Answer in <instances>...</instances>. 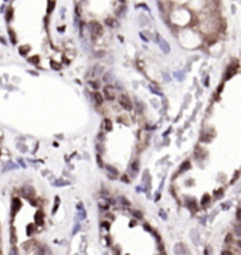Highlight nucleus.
Returning a JSON list of instances; mask_svg holds the SVG:
<instances>
[{"label":"nucleus","instance_id":"nucleus-1","mask_svg":"<svg viewBox=\"0 0 241 255\" xmlns=\"http://www.w3.org/2000/svg\"><path fill=\"white\" fill-rule=\"evenodd\" d=\"M88 31H89V34H91V38L97 40V38H99L102 34H104V27H102V24L98 23V21H91V23L88 24Z\"/></svg>","mask_w":241,"mask_h":255},{"label":"nucleus","instance_id":"nucleus-26","mask_svg":"<svg viewBox=\"0 0 241 255\" xmlns=\"http://www.w3.org/2000/svg\"><path fill=\"white\" fill-rule=\"evenodd\" d=\"M132 215H133L136 220H139V218H143V214H142V211H139V210H132Z\"/></svg>","mask_w":241,"mask_h":255},{"label":"nucleus","instance_id":"nucleus-3","mask_svg":"<svg viewBox=\"0 0 241 255\" xmlns=\"http://www.w3.org/2000/svg\"><path fill=\"white\" fill-rule=\"evenodd\" d=\"M119 105H120V108L125 109V111H132V108H133L132 99H130L126 94H122L119 97Z\"/></svg>","mask_w":241,"mask_h":255},{"label":"nucleus","instance_id":"nucleus-28","mask_svg":"<svg viewBox=\"0 0 241 255\" xmlns=\"http://www.w3.org/2000/svg\"><path fill=\"white\" fill-rule=\"evenodd\" d=\"M58 206H60V197H56V200H54V207H53V211H51V213L56 214L57 213V209H58Z\"/></svg>","mask_w":241,"mask_h":255},{"label":"nucleus","instance_id":"nucleus-20","mask_svg":"<svg viewBox=\"0 0 241 255\" xmlns=\"http://www.w3.org/2000/svg\"><path fill=\"white\" fill-rule=\"evenodd\" d=\"M9 36H10V43L11 44H16L17 43V38H16V33L11 30V28H9Z\"/></svg>","mask_w":241,"mask_h":255},{"label":"nucleus","instance_id":"nucleus-33","mask_svg":"<svg viewBox=\"0 0 241 255\" xmlns=\"http://www.w3.org/2000/svg\"><path fill=\"white\" fill-rule=\"evenodd\" d=\"M34 227H37V225H36V224H30V225H27V230H28L27 234H28V235H31L33 232H34V230H33Z\"/></svg>","mask_w":241,"mask_h":255},{"label":"nucleus","instance_id":"nucleus-18","mask_svg":"<svg viewBox=\"0 0 241 255\" xmlns=\"http://www.w3.org/2000/svg\"><path fill=\"white\" fill-rule=\"evenodd\" d=\"M89 87L94 89V91H98V89L101 88V81H98V79H94V81H89Z\"/></svg>","mask_w":241,"mask_h":255},{"label":"nucleus","instance_id":"nucleus-34","mask_svg":"<svg viewBox=\"0 0 241 255\" xmlns=\"http://www.w3.org/2000/svg\"><path fill=\"white\" fill-rule=\"evenodd\" d=\"M209 200H210V196L206 194V196H204V199L201 200V206H206V204L209 203Z\"/></svg>","mask_w":241,"mask_h":255},{"label":"nucleus","instance_id":"nucleus-41","mask_svg":"<svg viewBox=\"0 0 241 255\" xmlns=\"http://www.w3.org/2000/svg\"><path fill=\"white\" fill-rule=\"evenodd\" d=\"M143 227H145V230H146V231H152V228H150V225H148V224H145Z\"/></svg>","mask_w":241,"mask_h":255},{"label":"nucleus","instance_id":"nucleus-7","mask_svg":"<svg viewBox=\"0 0 241 255\" xmlns=\"http://www.w3.org/2000/svg\"><path fill=\"white\" fill-rule=\"evenodd\" d=\"M156 37H158V38H156V41H158L159 47L162 48V51L165 53V54H169V53H170V46L167 44V41L162 37V36H159V34L156 36Z\"/></svg>","mask_w":241,"mask_h":255},{"label":"nucleus","instance_id":"nucleus-13","mask_svg":"<svg viewBox=\"0 0 241 255\" xmlns=\"http://www.w3.org/2000/svg\"><path fill=\"white\" fill-rule=\"evenodd\" d=\"M102 128L107 130V132H111L112 130L114 125H112V121L109 119V118H104V119H102Z\"/></svg>","mask_w":241,"mask_h":255},{"label":"nucleus","instance_id":"nucleus-45","mask_svg":"<svg viewBox=\"0 0 241 255\" xmlns=\"http://www.w3.org/2000/svg\"><path fill=\"white\" fill-rule=\"evenodd\" d=\"M120 3H122V5H125V0H119Z\"/></svg>","mask_w":241,"mask_h":255},{"label":"nucleus","instance_id":"nucleus-10","mask_svg":"<svg viewBox=\"0 0 241 255\" xmlns=\"http://www.w3.org/2000/svg\"><path fill=\"white\" fill-rule=\"evenodd\" d=\"M104 169L107 170V174L109 179H116V176H118V169H116V167L111 166V164H105Z\"/></svg>","mask_w":241,"mask_h":255},{"label":"nucleus","instance_id":"nucleus-38","mask_svg":"<svg viewBox=\"0 0 241 255\" xmlns=\"http://www.w3.org/2000/svg\"><path fill=\"white\" fill-rule=\"evenodd\" d=\"M97 159H98V164H99V166H101V167H104V166H105V164L102 163V159H101V156H99V155H98V156H97Z\"/></svg>","mask_w":241,"mask_h":255},{"label":"nucleus","instance_id":"nucleus-24","mask_svg":"<svg viewBox=\"0 0 241 255\" xmlns=\"http://www.w3.org/2000/svg\"><path fill=\"white\" fill-rule=\"evenodd\" d=\"M187 169H190V162H189V160H186V162L180 166V169H179V173L185 172V170H187Z\"/></svg>","mask_w":241,"mask_h":255},{"label":"nucleus","instance_id":"nucleus-31","mask_svg":"<svg viewBox=\"0 0 241 255\" xmlns=\"http://www.w3.org/2000/svg\"><path fill=\"white\" fill-rule=\"evenodd\" d=\"M9 255H20V254H19V250H17V247H16V245H11Z\"/></svg>","mask_w":241,"mask_h":255},{"label":"nucleus","instance_id":"nucleus-40","mask_svg":"<svg viewBox=\"0 0 241 255\" xmlns=\"http://www.w3.org/2000/svg\"><path fill=\"white\" fill-rule=\"evenodd\" d=\"M159 214H160V215L163 217V220H166V214H165V211H163V210H160V211H159Z\"/></svg>","mask_w":241,"mask_h":255},{"label":"nucleus","instance_id":"nucleus-36","mask_svg":"<svg viewBox=\"0 0 241 255\" xmlns=\"http://www.w3.org/2000/svg\"><path fill=\"white\" fill-rule=\"evenodd\" d=\"M51 67H53L54 70H60V64H57V62H54V61H51Z\"/></svg>","mask_w":241,"mask_h":255},{"label":"nucleus","instance_id":"nucleus-43","mask_svg":"<svg viewBox=\"0 0 241 255\" xmlns=\"http://www.w3.org/2000/svg\"><path fill=\"white\" fill-rule=\"evenodd\" d=\"M114 255H119V247H116V251L114 252Z\"/></svg>","mask_w":241,"mask_h":255},{"label":"nucleus","instance_id":"nucleus-8","mask_svg":"<svg viewBox=\"0 0 241 255\" xmlns=\"http://www.w3.org/2000/svg\"><path fill=\"white\" fill-rule=\"evenodd\" d=\"M21 191H23L24 197L28 199L30 201H33V199L36 197V191H34V189H33L31 186H24L23 189H21Z\"/></svg>","mask_w":241,"mask_h":255},{"label":"nucleus","instance_id":"nucleus-30","mask_svg":"<svg viewBox=\"0 0 241 255\" xmlns=\"http://www.w3.org/2000/svg\"><path fill=\"white\" fill-rule=\"evenodd\" d=\"M125 13H126V6L122 5V7H120V9H118V16H119V17H124V16H125Z\"/></svg>","mask_w":241,"mask_h":255},{"label":"nucleus","instance_id":"nucleus-6","mask_svg":"<svg viewBox=\"0 0 241 255\" xmlns=\"http://www.w3.org/2000/svg\"><path fill=\"white\" fill-rule=\"evenodd\" d=\"M34 250H36V255H53L50 247H47L46 244H38L34 247Z\"/></svg>","mask_w":241,"mask_h":255},{"label":"nucleus","instance_id":"nucleus-19","mask_svg":"<svg viewBox=\"0 0 241 255\" xmlns=\"http://www.w3.org/2000/svg\"><path fill=\"white\" fill-rule=\"evenodd\" d=\"M13 14H14V10L13 9H9L7 11H6V21H7V23H10V21H11V19H13Z\"/></svg>","mask_w":241,"mask_h":255},{"label":"nucleus","instance_id":"nucleus-11","mask_svg":"<svg viewBox=\"0 0 241 255\" xmlns=\"http://www.w3.org/2000/svg\"><path fill=\"white\" fill-rule=\"evenodd\" d=\"M104 71H105L104 65H102V64H95L92 67V70H91V75H92V77H98V75L104 74Z\"/></svg>","mask_w":241,"mask_h":255},{"label":"nucleus","instance_id":"nucleus-2","mask_svg":"<svg viewBox=\"0 0 241 255\" xmlns=\"http://www.w3.org/2000/svg\"><path fill=\"white\" fill-rule=\"evenodd\" d=\"M104 98L108 99V101H114L116 98V88L111 84H107V85H104V92H102Z\"/></svg>","mask_w":241,"mask_h":255},{"label":"nucleus","instance_id":"nucleus-15","mask_svg":"<svg viewBox=\"0 0 241 255\" xmlns=\"http://www.w3.org/2000/svg\"><path fill=\"white\" fill-rule=\"evenodd\" d=\"M98 206H99V210H101V211H108V210H109V203H108L107 200L99 199L98 200Z\"/></svg>","mask_w":241,"mask_h":255},{"label":"nucleus","instance_id":"nucleus-21","mask_svg":"<svg viewBox=\"0 0 241 255\" xmlns=\"http://www.w3.org/2000/svg\"><path fill=\"white\" fill-rule=\"evenodd\" d=\"M135 102H136V109H138L139 112H143V111H145L143 102L140 101V99H135Z\"/></svg>","mask_w":241,"mask_h":255},{"label":"nucleus","instance_id":"nucleus-35","mask_svg":"<svg viewBox=\"0 0 241 255\" xmlns=\"http://www.w3.org/2000/svg\"><path fill=\"white\" fill-rule=\"evenodd\" d=\"M234 234H236V235H241V224L236 225V231H234Z\"/></svg>","mask_w":241,"mask_h":255},{"label":"nucleus","instance_id":"nucleus-23","mask_svg":"<svg viewBox=\"0 0 241 255\" xmlns=\"http://www.w3.org/2000/svg\"><path fill=\"white\" fill-rule=\"evenodd\" d=\"M30 50H31V48H30V46H21L19 51H20V54H21V56H27V53Z\"/></svg>","mask_w":241,"mask_h":255},{"label":"nucleus","instance_id":"nucleus-27","mask_svg":"<svg viewBox=\"0 0 241 255\" xmlns=\"http://www.w3.org/2000/svg\"><path fill=\"white\" fill-rule=\"evenodd\" d=\"M28 62H30V64H36V65H37L38 62H40V57H38V56L30 57V58H28Z\"/></svg>","mask_w":241,"mask_h":255},{"label":"nucleus","instance_id":"nucleus-22","mask_svg":"<svg viewBox=\"0 0 241 255\" xmlns=\"http://www.w3.org/2000/svg\"><path fill=\"white\" fill-rule=\"evenodd\" d=\"M119 201L122 203V206H124V207H130V201L128 199H125L124 196H119Z\"/></svg>","mask_w":241,"mask_h":255},{"label":"nucleus","instance_id":"nucleus-42","mask_svg":"<svg viewBox=\"0 0 241 255\" xmlns=\"http://www.w3.org/2000/svg\"><path fill=\"white\" fill-rule=\"evenodd\" d=\"M221 255H233L231 252H230V251H223L221 252Z\"/></svg>","mask_w":241,"mask_h":255},{"label":"nucleus","instance_id":"nucleus-25","mask_svg":"<svg viewBox=\"0 0 241 255\" xmlns=\"http://www.w3.org/2000/svg\"><path fill=\"white\" fill-rule=\"evenodd\" d=\"M54 7H56V2H54V0H50V2H48V9H47V13L51 14V13H53V10H54Z\"/></svg>","mask_w":241,"mask_h":255},{"label":"nucleus","instance_id":"nucleus-44","mask_svg":"<svg viewBox=\"0 0 241 255\" xmlns=\"http://www.w3.org/2000/svg\"><path fill=\"white\" fill-rule=\"evenodd\" d=\"M237 245H238V247L241 248V240H238V241H237Z\"/></svg>","mask_w":241,"mask_h":255},{"label":"nucleus","instance_id":"nucleus-39","mask_svg":"<svg viewBox=\"0 0 241 255\" xmlns=\"http://www.w3.org/2000/svg\"><path fill=\"white\" fill-rule=\"evenodd\" d=\"M101 227H102V228L105 227L107 230H109V223H107V221H105V223H101Z\"/></svg>","mask_w":241,"mask_h":255},{"label":"nucleus","instance_id":"nucleus-16","mask_svg":"<svg viewBox=\"0 0 241 255\" xmlns=\"http://www.w3.org/2000/svg\"><path fill=\"white\" fill-rule=\"evenodd\" d=\"M10 242H11V245L17 244V232H16V228L14 227L10 228Z\"/></svg>","mask_w":241,"mask_h":255},{"label":"nucleus","instance_id":"nucleus-46","mask_svg":"<svg viewBox=\"0 0 241 255\" xmlns=\"http://www.w3.org/2000/svg\"><path fill=\"white\" fill-rule=\"evenodd\" d=\"M0 155H2V152H0Z\"/></svg>","mask_w":241,"mask_h":255},{"label":"nucleus","instance_id":"nucleus-29","mask_svg":"<svg viewBox=\"0 0 241 255\" xmlns=\"http://www.w3.org/2000/svg\"><path fill=\"white\" fill-rule=\"evenodd\" d=\"M149 89H150V91H152L155 95H162V92H160V91H159V89L156 88L155 85H153V84H150V85H149Z\"/></svg>","mask_w":241,"mask_h":255},{"label":"nucleus","instance_id":"nucleus-4","mask_svg":"<svg viewBox=\"0 0 241 255\" xmlns=\"http://www.w3.org/2000/svg\"><path fill=\"white\" fill-rule=\"evenodd\" d=\"M139 169H140V163L138 159H133L132 162L129 163V167H128V173H129V177L130 179H133V177L138 176V173H139Z\"/></svg>","mask_w":241,"mask_h":255},{"label":"nucleus","instance_id":"nucleus-12","mask_svg":"<svg viewBox=\"0 0 241 255\" xmlns=\"http://www.w3.org/2000/svg\"><path fill=\"white\" fill-rule=\"evenodd\" d=\"M34 224L36 225H43L44 224V213H43V210H37V213L34 215Z\"/></svg>","mask_w":241,"mask_h":255},{"label":"nucleus","instance_id":"nucleus-17","mask_svg":"<svg viewBox=\"0 0 241 255\" xmlns=\"http://www.w3.org/2000/svg\"><path fill=\"white\" fill-rule=\"evenodd\" d=\"M105 26H108V27H118V21L115 20V17H107L105 19Z\"/></svg>","mask_w":241,"mask_h":255},{"label":"nucleus","instance_id":"nucleus-32","mask_svg":"<svg viewBox=\"0 0 241 255\" xmlns=\"http://www.w3.org/2000/svg\"><path fill=\"white\" fill-rule=\"evenodd\" d=\"M136 67H138V68H139V70L142 71V72L145 71V64H143V61L138 60V61H136Z\"/></svg>","mask_w":241,"mask_h":255},{"label":"nucleus","instance_id":"nucleus-5","mask_svg":"<svg viewBox=\"0 0 241 255\" xmlns=\"http://www.w3.org/2000/svg\"><path fill=\"white\" fill-rule=\"evenodd\" d=\"M20 209H21V201H20V199H17V197L11 199V211H10L11 218L16 217V214L20 211Z\"/></svg>","mask_w":241,"mask_h":255},{"label":"nucleus","instance_id":"nucleus-37","mask_svg":"<svg viewBox=\"0 0 241 255\" xmlns=\"http://www.w3.org/2000/svg\"><path fill=\"white\" fill-rule=\"evenodd\" d=\"M120 180L124 181V183H129V181H130V177H128V176H122V177H120Z\"/></svg>","mask_w":241,"mask_h":255},{"label":"nucleus","instance_id":"nucleus-14","mask_svg":"<svg viewBox=\"0 0 241 255\" xmlns=\"http://www.w3.org/2000/svg\"><path fill=\"white\" fill-rule=\"evenodd\" d=\"M102 81L104 82H114V75H112L111 71H104V74H102Z\"/></svg>","mask_w":241,"mask_h":255},{"label":"nucleus","instance_id":"nucleus-9","mask_svg":"<svg viewBox=\"0 0 241 255\" xmlns=\"http://www.w3.org/2000/svg\"><path fill=\"white\" fill-rule=\"evenodd\" d=\"M91 98H92L95 107H101L102 104H104V95H102L99 91H94V92L91 94Z\"/></svg>","mask_w":241,"mask_h":255}]
</instances>
